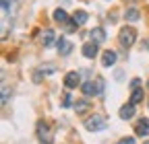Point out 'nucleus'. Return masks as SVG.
<instances>
[{
	"mask_svg": "<svg viewBox=\"0 0 149 144\" xmlns=\"http://www.w3.org/2000/svg\"><path fill=\"white\" fill-rule=\"evenodd\" d=\"M6 99H8V88L4 86V88H2V105L6 103Z\"/></svg>",
	"mask_w": 149,
	"mask_h": 144,
	"instance_id": "obj_20",
	"label": "nucleus"
},
{
	"mask_svg": "<svg viewBox=\"0 0 149 144\" xmlns=\"http://www.w3.org/2000/svg\"><path fill=\"white\" fill-rule=\"evenodd\" d=\"M79 72H68V74H66V78H64V84L68 86V88H74V86H77L79 84Z\"/></svg>",
	"mask_w": 149,
	"mask_h": 144,
	"instance_id": "obj_6",
	"label": "nucleus"
},
{
	"mask_svg": "<svg viewBox=\"0 0 149 144\" xmlns=\"http://www.w3.org/2000/svg\"><path fill=\"white\" fill-rule=\"evenodd\" d=\"M42 43H44V45H52V43H54V31H52V29H46V31L42 33Z\"/></svg>",
	"mask_w": 149,
	"mask_h": 144,
	"instance_id": "obj_13",
	"label": "nucleus"
},
{
	"mask_svg": "<svg viewBox=\"0 0 149 144\" xmlns=\"http://www.w3.org/2000/svg\"><path fill=\"white\" fill-rule=\"evenodd\" d=\"M139 84H141V80H139V78H135V80H133V82H130V88H137V86H139Z\"/></svg>",
	"mask_w": 149,
	"mask_h": 144,
	"instance_id": "obj_22",
	"label": "nucleus"
},
{
	"mask_svg": "<svg viewBox=\"0 0 149 144\" xmlns=\"http://www.w3.org/2000/svg\"><path fill=\"white\" fill-rule=\"evenodd\" d=\"M37 136H40V140L42 142H46V144H50L52 142V136H50V128L44 123V121H40L37 123Z\"/></svg>",
	"mask_w": 149,
	"mask_h": 144,
	"instance_id": "obj_3",
	"label": "nucleus"
},
{
	"mask_svg": "<svg viewBox=\"0 0 149 144\" xmlns=\"http://www.w3.org/2000/svg\"><path fill=\"white\" fill-rule=\"evenodd\" d=\"M141 99H143V91L135 88V91H133V95H130V103H133V105H137V103H139Z\"/></svg>",
	"mask_w": 149,
	"mask_h": 144,
	"instance_id": "obj_17",
	"label": "nucleus"
},
{
	"mask_svg": "<svg viewBox=\"0 0 149 144\" xmlns=\"http://www.w3.org/2000/svg\"><path fill=\"white\" fill-rule=\"evenodd\" d=\"M83 56L85 58H95L97 56V43H85L83 45Z\"/></svg>",
	"mask_w": 149,
	"mask_h": 144,
	"instance_id": "obj_7",
	"label": "nucleus"
},
{
	"mask_svg": "<svg viewBox=\"0 0 149 144\" xmlns=\"http://www.w3.org/2000/svg\"><path fill=\"white\" fill-rule=\"evenodd\" d=\"M87 109H89V103L87 101H77V103H74V111H77V113H83Z\"/></svg>",
	"mask_w": 149,
	"mask_h": 144,
	"instance_id": "obj_16",
	"label": "nucleus"
},
{
	"mask_svg": "<svg viewBox=\"0 0 149 144\" xmlns=\"http://www.w3.org/2000/svg\"><path fill=\"white\" fill-rule=\"evenodd\" d=\"M81 88H83V93H85L87 97H91V95H97V84L93 82V80H87V82H85Z\"/></svg>",
	"mask_w": 149,
	"mask_h": 144,
	"instance_id": "obj_9",
	"label": "nucleus"
},
{
	"mask_svg": "<svg viewBox=\"0 0 149 144\" xmlns=\"http://www.w3.org/2000/svg\"><path fill=\"white\" fill-rule=\"evenodd\" d=\"M62 105H64V107H68V105H70V95H68V93L64 95V101H62Z\"/></svg>",
	"mask_w": 149,
	"mask_h": 144,
	"instance_id": "obj_21",
	"label": "nucleus"
},
{
	"mask_svg": "<svg viewBox=\"0 0 149 144\" xmlns=\"http://www.w3.org/2000/svg\"><path fill=\"white\" fill-rule=\"evenodd\" d=\"M87 19H89V16H87L85 10H77V12L72 14V23L74 25H83V23H87Z\"/></svg>",
	"mask_w": 149,
	"mask_h": 144,
	"instance_id": "obj_11",
	"label": "nucleus"
},
{
	"mask_svg": "<svg viewBox=\"0 0 149 144\" xmlns=\"http://www.w3.org/2000/svg\"><path fill=\"white\" fill-rule=\"evenodd\" d=\"M124 14H126V19H128V21H139V19H141V14H139L137 8H128Z\"/></svg>",
	"mask_w": 149,
	"mask_h": 144,
	"instance_id": "obj_15",
	"label": "nucleus"
},
{
	"mask_svg": "<svg viewBox=\"0 0 149 144\" xmlns=\"http://www.w3.org/2000/svg\"><path fill=\"white\" fill-rule=\"evenodd\" d=\"M145 144H149V142H145Z\"/></svg>",
	"mask_w": 149,
	"mask_h": 144,
	"instance_id": "obj_24",
	"label": "nucleus"
},
{
	"mask_svg": "<svg viewBox=\"0 0 149 144\" xmlns=\"http://www.w3.org/2000/svg\"><path fill=\"white\" fill-rule=\"evenodd\" d=\"M54 21H58V23H66V21H68V14H66V10H62V8H56V10H54Z\"/></svg>",
	"mask_w": 149,
	"mask_h": 144,
	"instance_id": "obj_14",
	"label": "nucleus"
},
{
	"mask_svg": "<svg viewBox=\"0 0 149 144\" xmlns=\"http://www.w3.org/2000/svg\"><path fill=\"white\" fill-rule=\"evenodd\" d=\"M85 128L91 130V132H100V130H104V128H106V117L100 115V113H93V115L85 121Z\"/></svg>",
	"mask_w": 149,
	"mask_h": 144,
	"instance_id": "obj_1",
	"label": "nucleus"
},
{
	"mask_svg": "<svg viewBox=\"0 0 149 144\" xmlns=\"http://www.w3.org/2000/svg\"><path fill=\"white\" fill-rule=\"evenodd\" d=\"M89 37H91L93 43H104V41H106V33H104V29L95 27V29L89 31Z\"/></svg>",
	"mask_w": 149,
	"mask_h": 144,
	"instance_id": "obj_4",
	"label": "nucleus"
},
{
	"mask_svg": "<svg viewBox=\"0 0 149 144\" xmlns=\"http://www.w3.org/2000/svg\"><path fill=\"white\" fill-rule=\"evenodd\" d=\"M147 86H149V82H147Z\"/></svg>",
	"mask_w": 149,
	"mask_h": 144,
	"instance_id": "obj_23",
	"label": "nucleus"
},
{
	"mask_svg": "<svg viewBox=\"0 0 149 144\" xmlns=\"http://www.w3.org/2000/svg\"><path fill=\"white\" fill-rule=\"evenodd\" d=\"M118 39H120V43L124 45V47H130L135 43V39H137V31L133 29V27H124L122 31H120V35H118Z\"/></svg>",
	"mask_w": 149,
	"mask_h": 144,
	"instance_id": "obj_2",
	"label": "nucleus"
},
{
	"mask_svg": "<svg viewBox=\"0 0 149 144\" xmlns=\"http://www.w3.org/2000/svg\"><path fill=\"white\" fill-rule=\"evenodd\" d=\"M135 132H137L139 136H147V134H149V119H139Z\"/></svg>",
	"mask_w": 149,
	"mask_h": 144,
	"instance_id": "obj_10",
	"label": "nucleus"
},
{
	"mask_svg": "<svg viewBox=\"0 0 149 144\" xmlns=\"http://www.w3.org/2000/svg\"><path fill=\"white\" fill-rule=\"evenodd\" d=\"M102 64H104L106 68L114 66V64H116V51H112V49H106V51H104V56H102Z\"/></svg>",
	"mask_w": 149,
	"mask_h": 144,
	"instance_id": "obj_5",
	"label": "nucleus"
},
{
	"mask_svg": "<svg viewBox=\"0 0 149 144\" xmlns=\"http://www.w3.org/2000/svg\"><path fill=\"white\" fill-rule=\"evenodd\" d=\"M95 84H97V95H104V86H106L104 78H95Z\"/></svg>",
	"mask_w": 149,
	"mask_h": 144,
	"instance_id": "obj_18",
	"label": "nucleus"
},
{
	"mask_svg": "<svg viewBox=\"0 0 149 144\" xmlns=\"http://www.w3.org/2000/svg\"><path fill=\"white\" fill-rule=\"evenodd\" d=\"M133 115H135V107H133V103H130V105H122L120 117H122V119H130Z\"/></svg>",
	"mask_w": 149,
	"mask_h": 144,
	"instance_id": "obj_12",
	"label": "nucleus"
},
{
	"mask_svg": "<svg viewBox=\"0 0 149 144\" xmlns=\"http://www.w3.org/2000/svg\"><path fill=\"white\" fill-rule=\"evenodd\" d=\"M118 144H135V138H130V136H128V138H122Z\"/></svg>",
	"mask_w": 149,
	"mask_h": 144,
	"instance_id": "obj_19",
	"label": "nucleus"
},
{
	"mask_svg": "<svg viewBox=\"0 0 149 144\" xmlns=\"http://www.w3.org/2000/svg\"><path fill=\"white\" fill-rule=\"evenodd\" d=\"M56 45H58V51L62 53V56H68V53H70V49H72V43L70 41H66V39H58V43H56Z\"/></svg>",
	"mask_w": 149,
	"mask_h": 144,
	"instance_id": "obj_8",
	"label": "nucleus"
}]
</instances>
